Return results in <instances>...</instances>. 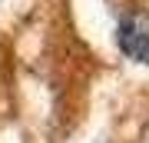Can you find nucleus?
I'll return each instance as SVG.
<instances>
[{"label": "nucleus", "instance_id": "1", "mask_svg": "<svg viewBox=\"0 0 149 143\" xmlns=\"http://www.w3.org/2000/svg\"><path fill=\"white\" fill-rule=\"evenodd\" d=\"M116 40L119 50L126 57L139 60V63H149V17L146 13H126L116 27Z\"/></svg>", "mask_w": 149, "mask_h": 143}]
</instances>
